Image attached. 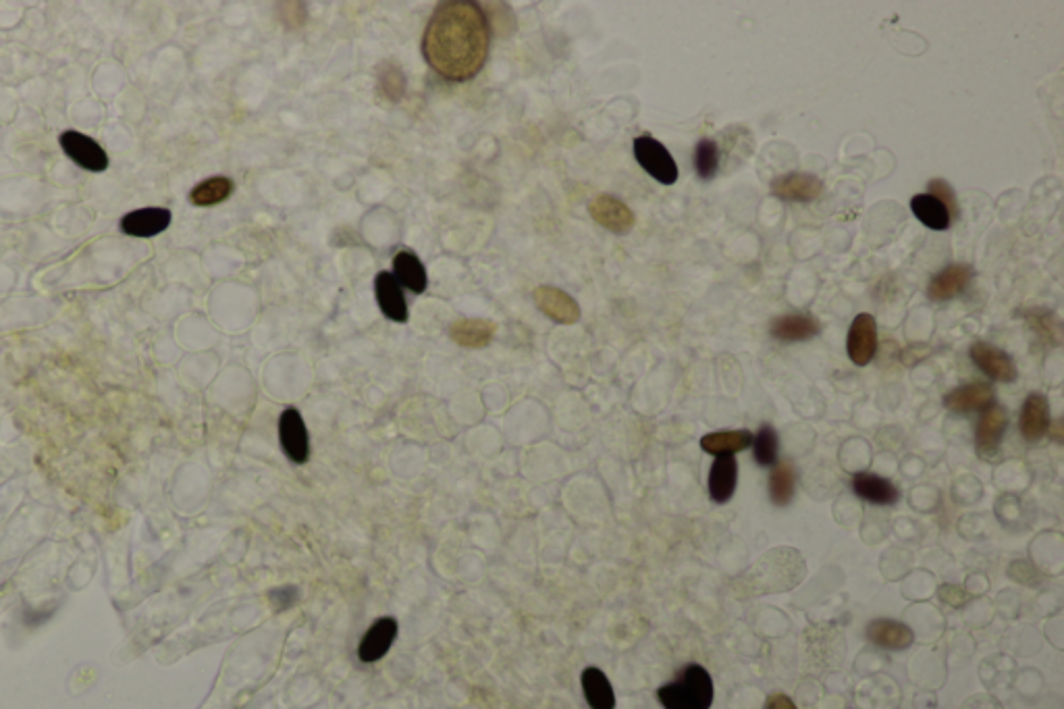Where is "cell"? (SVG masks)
<instances>
[{
  "label": "cell",
  "instance_id": "6da1fadb",
  "mask_svg": "<svg viewBox=\"0 0 1064 709\" xmlns=\"http://www.w3.org/2000/svg\"><path fill=\"white\" fill-rule=\"evenodd\" d=\"M491 28L483 7L472 0H445L429 19L422 55L449 82H466L489 57Z\"/></svg>",
  "mask_w": 1064,
  "mask_h": 709
},
{
  "label": "cell",
  "instance_id": "7a4b0ae2",
  "mask_svg": "<svg viewBox=\"0 0 1064 709\" xmlns=\"http://www.w3.org/2000/svg\"><path fill=\"white\" fill-rule=\"evenodd\" d=\"M805 574L807 566L803 556L792 547H778L767 551L747 574L738 576L732 589L738 597L792 591L805 579Z\"/></svg>",
  "mask_w": 1064,
  "mask_h": 709
},
{
  "label": "cell",
  "instance_id": "3957f363",
  "mask_svg": "<svg viewBox=\"0 0 1064 709\" xmlns=\"http://www.w3.org/2000/svg\"><path fill=\"white\" fill-rule=\"evenodd\" d=\"M665 709H709L713 703V680L699 664H688L672 682L657 691Z\"/></svg>",
  "mask_w": 1064,
  "mask_h": 709
},
{
  "label": "cell",
  "instance_id": "277c9868",
  "mask_svg": "<svg viewBox=\"0 0 1064 709\" xmlns=\"http://www.w3.org/2000/svg\"><path fill=\"white\" fill-rule=\"evenodd\" d=\"M634 156L638 165H641L653 179H657L663 186H674L678 181V165L670 150L665 148L659 140L651 136H638L634 140Z\"/></svg>",
  "mask_w": 1064,
  "mask_h": 709
},
{
  "label": "cell",
  "instance_id": "5b68a950",
  "mask_svg": "<svg viewBox=\"0 0 1064 709\" xmlns=\"http://www.w3.org/2000/svg\"><path fill=\"white\" fill-rule=\"evenodd\" d=\"M59 144L77 167L92 173H102L109 169V154L90 136L79 134V131H65V134H61Z\"/></svg>",
  "mask_w": 1064,
  "mask_h": 709
},
{
  "label": "cell",
  "instance_id": "8992f818",
  "mask_svg": "<svg viewBox=\"0 0 1064 709\" xmlns=\"http://www.w3.org/2000/svg\"><path fill=\"white\" fill-rule=\"evenodd\" d=\"M279 439L285 456L294 464H304L310 458V437L302 414L296 408L283 410L279 418Z\"/></svg>",
  "mask_w": 1064,
  "mask_h": 709
},
{
  "label": "cell",
  "instance_id": "52a82bcc",
  "mask_svg": "<svg viewBox=\"0 0 1064 709\" xmlns=\"http://www.w3.org/2000/svg\"><path fill=\"white\" fill-rule=\"evenodd\" d=\"M971 360L981 373L1000 383H1013L1017 379V366L1004 350L988 344V341H975L971 346Z\"/></svg>",
  "mask_w": 1064,
  "mask_h": 709
},
{
  "label": "cell",
  "instance_id": "ba28073f",
  "mask_svg": "<svg viewBox=\"0 0 1064 709\" xmlns=\"http://www.w3.org/2000/svg\"><path fill=\"white\" fill-rule=\"evenodd\" d=\"M1006 427H1008V414L1004 406L992 404L983 410L977 431H975L977 454L983 458H994L1000 450V441L1006 433Z\"/></svg>",
  "mask_w": 1064,
  "mask_h": 709
},
{
  "label": "cell",
  "instance_id": "9c48e42d",
  "mask_svg": "<svg viewBox=\"0 0 1064 709\" xmlns=\"http://www.w3.org/2000/svg\"><path fill=\"white\" fill-rule=\"evenodd\" d=\"M846 352L848 358L857 366H865L873 360L877 352V323L871 314H859L853 325H850L846 337Z\"/></svg>",
  "mask_w": 1064,
  "mask_h": 709
},
{
  "label": "cell",
  "instance_id": "30bf717a",
  "mask_svg": "<svg viewBox=\"0 0 1064 709\" xmlns=\"http://www.w3.org/2000/svg\"><path fill=\"white\" fill-rule=\"evenodd\" d=\"M821 190V179L811 173H788L771 181V194L784 202H813Z\"/></svg>",
  "mask_w": 1064,
  "mask_h": 709
},
{
  "label": "cell",
  "instance_id": "8fae6325",
  "mask_svg": "<svg viewBox=\"0 0 1064 709\" xmlns=\"http://www.w3.org/2000/svg\"><path fill=\"white\" fill-rule=\"evenodd\" d=\"M397 620L391 618V616H385V618H379L375 624H372L366 635L362 637L360 641V647H358V658L364 662V664H372V662H379L381 658H385L387 651L391 649L395 637H397Z\"/></svg>",
  "mask_w": 1064,
  "mask_h": 709
},
{
  "label": "cell",
  "instance_id": "7c38bea8",
  "mask_svg": "<svg viewBox=\"0 0 1064 709\" xmlns=\"http://www.w3.org/2000/svg\"><path fill=\"white\" fill-rule=\"evenodd\" d=\"M535 302L539 306V310L543 314H547V317L555 323H562V325H572L580 319V306L578 302L568 296L566 292L557 290V287H551V285H541L535 290Z\"/></svg>",
  "mask_w": 1064,
  "mask_h": 709
},
{
  "label": "cell",
  "instance_id": "4fadbf2b",
  "mask_svg": "<svg viewBox=\"0 0 1064 709\" xmlns=\"http://www.w3.org/2000/svg\"><path fill=\"white\" fill-rule=\"evenodd\" d=\"M591 217L605 229L616 233H628L634 227V215L632 210L618 198L601 194L591 204Z\"/></svg>",
  "mask_w": 1064,
  "mask_h": 709
},
{
  "label": "cell",
  "instance_id": "5bb4252c",
  "mask_svg": "<svg viewBox=\"0 0 1064 709\" xmlns=\"http://www.w3.org/2000/svg\"><path fill=\"white\" fill-rule=\"evenodd\" d=\"M994 387L990 383H969L946 393L944 406L956 414L986 410L994 404Z\"/></svg>",
  "mask_w": 1064,
  "mask_h": 709
},
{
  "label": "cell",
  "instance_id": "9a60e30c",
  "mask_svg": "<svg viewBox=\"0 0 1064 709\" xmlns=\"http://www.w3.org/2000/svg\"><path fill=\"white\" fill-rule=\"evenodd\" d=\"M171 225L169 208H140L121 219V229L131 238H152Z\"/></svg>",
  "mask_w": 1064,
  "mask_h": 709
},
{
  "label": "cell",
  "instance_id": "2e32d148",
  "mask_svg": "<svg viewBox=\"0 0 1064 709\" xmlns=\"http://www.w3.org/2000/svg\"><path fill=\"white\" fill-rule=\"evenodd\" d=\"M1021 435L1035 443L1050 433V404L1042 393H1031L1021 408Z\"/></svg>",
  "mask_w": 1064,
  "mask_h": 709
},
{
  "label": "cell",
  "instance_id": "e0dca14e",
  "mask_svg": "<svg viewBox=\"0 0 1064 709\" xmlns=\"http://www.w3.org/2000/svg\"><path fill=\"white\" fill-rule=\"evenodd\" d=\"M375 294H377V302L383 310V314L387 319L395 321V323H406L408 321V304H406V298H404V292H402V285L397 283V279L393 277V273L389 271H381L375 279Z\"/></svg>",
  "mask_w": 1064,
  "mask_h": 709
},
{
  "label": "cell",
  "instance_id": "ac0fdd59",
  "mask_svg": "<svg viewBox=\"0 0 1064 709\" xmlns=\"http://www.w3.org/2000/svg\"><path fill=\"white\" fill-rule=\"evenodd\" d=\"M973 279V271L971 267L967 265H950L946 269H942L938 275L931 277L929 281V287H927V296L929 300L934 302H946L954 296H959L961 292L967 290V285L971 283Z\"/></svg>",
  "mask_w": 1064,
  "mask_h": 709
},
{
  "label": "cell",
  "instance_id": "d6986e66",
  "mask_svg": "<svg viewBox=\"0 0 1064 709\" xmlns=\"http://www.w3.org/2000/svg\"><path fill=\"white\" fill-rule=\"evenodd\" d=\"M865 633L873 645L882 647V649H890V651L907 649L915 641L913 630L907 624L896 622V620H886V618L869 622Z\"/></svg>",
  "mask_w": 1064,
  "mask_h": 709
},
{
  "label": "cell",
  "instance_id": "ffe728a7",
  "mask_svg": "<svg viewBox=\"0 0 1064 709\" xmlns=\"http://www.w3.org/2000/svg\"><path fill=\"white\" fill-rule=\"evenodd\" d=\"M738 481V462L734 456H717L709 472V497L715 504L732 500Z\"/></svg>",
  "mask_w": 1064,
  "mask_h": 709
},
{
  "label": "cell",
  "instance_id": "44dd1931",
  "mask_svg": "<svg viewBox=\"0 0 1064 709\" xmlns=\"http://www.w3.org/2000/svg\"><path fill=\"white\" fill-rule=\"evenodd\" d=\"M853 489L861 500L873 506H892L900 500V491L884 477L871 472H857L853 477Z\"/></svg>",
  "mask_w": 1064,
  "mask_h": 709
},
{
  "label": "cell",
  "instance_id": "7402d4cb",
  "mask_svg": "<svg viewBox=\"0 0 1064 709\" xmlns=\"http://www.w3.org/2000/svg\"><path fill=\"white\" fill-rule=\"evenodd\" d=\"M393 277L397 279V283H402L404 287H408V290L414 292V294H422L424 290H427V285H429L427 269H424L420 258L414 252H410V250H402V252L395 254V258H393Z\"/></svg>",
  "mask_w": 1064,
  "mask_h": 709
},
{
  "label": "cell",
  "instance_id": "603a6c76",
  "mask_svg": "<svg viewBox=\"0 0 1064 709\" xmlns=\"http://www.w3.org/2000/svg\"><path fill=\"white\" fill-rule=\"evenodd\" d=\"M495 335V323L485 319H460L451 323L449 337L464 348H485Z\"/></svg>",
  "mask_w": 1064,
  "mask_h": 709
},
{
  "label": "cell",
  "instance_id": "cb8c5ba5",
  "mask_svg": "<svg viewBox=\"0 0 1064 709\" xmlns=\"http://www.w3.org/2000/svg\"><path fill=\"white\" fill-rule=\"evenodd\" d=\"M582 691L591 709H616V693L611 682L599 668H587L582 672Z\"/></svg>",
  "mask_w": 1064,
  "mask_h": 709
},
{
  "label": "cell",
  "instance_id": "d4e9b609",
  "mask_svg": "<svg viewBox=\"0 0 1064 709\" xmlns=\"http://www.w3.org/2000/svg\"><path fill=\"white\" fill-rule=\"evenodd\" d=\"M769 333L778 341H807L819 333V323L809 314H786L771 323Z\"/></svg>",
  "mask_w": 1064,
  "mask_h": 709
},
{
  "label": "cell",
  "instance_id": "484cf974",
  "mask_svg": "<svg viewBox=\"0 0 1064 709\" xmlns=\"http://www.w3.org/2000/svg\"><path fill=\"white\" fill-rule=\"evenodd\" d=\"M753 445V433L749 431H717L701 439L703 452L711 456H734Z\"/></svg>",
  "mask_w": 1064,
  "mask_h": 709
},
{
  "label": "cell",
  "instance_id": "4316f807",
  "mask_svg": "<svg viewBox=\"0 0 1064 709\" xmlns=\"http://www.w3.org/2000/svg\"><path fill=\"white\" fill-rule=\"evenodd\" d=\"M796 468L790 460L776 462L769 472V500L776 506H788L796 493Z\"/></svg>",
  "mask_w": 1064,
  "mask_h": 709
},
{
  "label": "cell",
  "instance_id": "83f0119b",
  "mask_svg": "<svg viewBox=\"0 0 1064 709\" xmlns=\"http://www.w3.org/2000/svg\"><path fill=\"white\" fill-rule=\"evenodd\" d=\"M911 210L913 215L929 229L934 231H944L950 227V217L946 213V208L942 206L940 200H936L934 196L929 194H917L913 196L911 200Z\"/></svg>",
  "mask_w": 1064,
  "mask_h": 709
},
{
  "label": "cell",
  "instance_id": "f1b7e54d",
  "mask_svg": "<svg viewBox=\"0 0 1064 709\" xmlns=\"http://www.w3.org/2000/svg\"><path fill=\"white\" fill-rule=\"evenodd\" d=\"M233 194V181L229 177H210L190 192V202L194 206H215L225 202Z\"/></svg>",
  "mask_w": 1064,
  "mask_h": 709
},
{
  "label": "cell",
  "instance_id": "f546056e",
  "mask_svg": "<svg viewBox=\"0 0 1064 709\" xmlns=\"http://www.w3.org/2000/svg\"><path fill=\"white\" fill-rule=\"evenodd\" d=\"M753 452L759 466H774L778 462L780 439L774 427L763 425L759 429V433L753 437Z\"/></svg>",
  "mask_w": 1064,
  "mask_h": 709
},
{
  "label": "cell",
  "instance_id": "4dcf8cb0",
  "mask_svg": "<svg viewBox=\"0 0 1064 709\" xmlns=\"http://www.w3.org/2000/svg\"><path fill=\"white\" fill-rule=\"evenodd\" d=\"M377 84H379V92L391 102L402 100V96L406 94V77H404L402 69H399L393 63H385L379 69Z\"/></svg>",
  "mask_w": 1064,
  "mask_h": 709
},
{
  "label": "cell",
  "instance_id": "1f68e13d",
  "mask_svg": "<svg viewBox=\"0 0 1064 709\" xmlns=\"http://www.w3.org/2000/svg\"><path fill=\"white\" fill-rule=\"evenodd\" d=\"M695 169L699 177L711 179L715 177L717 169H720V148L713 140H701L695 148Z\"/></svg>",
  "mask_w": 1064,
  "mask_h": 709
},
{
  "label": "cell",
  "instance_id": "d6a6232c",
  "mask_svg": "<svg viewBox=\"0 0 1064 709\" xmlns=\"http://www.w3.org/2000/svg\"><path fill=\"white\" fill-rule=\"evenodd\" d=\"M927 194L934 196L936 200L942 202V206L946 208V213L950 217V221H954L956 217H959V202H956V194L952 190V186L948 181L944 179H931L927 183Z\"/></svg>",
  "mask_w": 1064,
  "mask_h": 709
},
{
  "label": "cell",
  "instance_id": "836d02e7",
  "mask_svg": "<svg viewBox=\"0 0 1064 709\" xmlns=\"http://www.w3.org/2000/svg\"><path fill=\"white\" fill-rule=\"evenodd\" d=\"M266 597L271 599L273 608H275L277 612H281V610H285V608L296 606V601H298V597H300V591H298L296 587H289V585H287V587L271 589L269 595H266Z\"/></svg>",
  "mask_w": 1064,
  "mask_h": 709
},
{
  "label": "cell",
  "instance_id": "e575fe53",
  "mask_svg": "<svg viewBox=\"0 0 1064 709\" xmlns=\"http://www.w3.org/2000/svg\"><path fill=\"white\" fill-rule=\"evenodd\" d=\"M938 595H940V599H942L944 603H948V606H952V608H961V606H965V603L971 599L969 593H965L963 589L954 587V585H942L940 591H938Z\"/></svg>",
  "mask_w": 1064,
  "mask_h": 709
},
{
  "label": "cell",
  "instance_id": "d590c367",
  "mask_svg": "<svg viewBox=\"0 0 1064 709\" xmlns=\"http://www.w3.org/2000/svg\"><path fill=\"white\" fill-rule=\"evenodd\" d=\"M765 709H798V707L794 705V701L788 695L776 693V695H771L767 699V707Z\"/></svg>",
  "mask_w": 1064,
  "mask_h": 709
},
{
  "label": "cell",
  "instance_id": "8d00e7d4",
  "mask_svg": "<svg viewBox=\"0 0 1064 709\" xmlns=\"http://www.w3.org/2000/svg\"><path fill=\"white\" fill-rule=\"evenodd\" d=\"M11 512H13V510H5L3 506H0V524H3V518H7Z\"/></svg>",
  "mask_w": 1064,
  "mask_h": 709
}]
</instances>
